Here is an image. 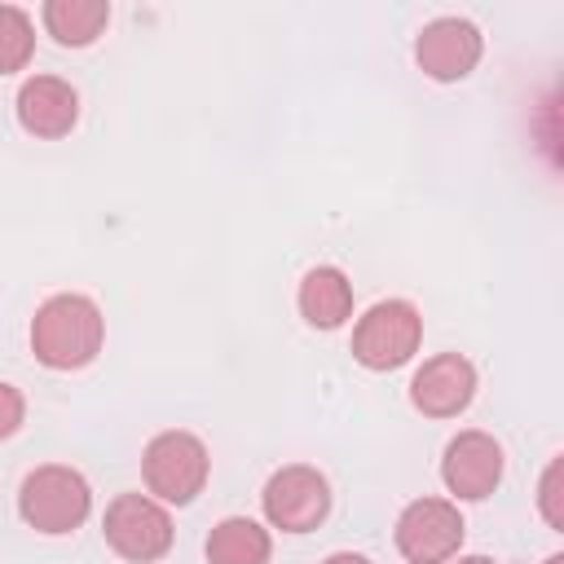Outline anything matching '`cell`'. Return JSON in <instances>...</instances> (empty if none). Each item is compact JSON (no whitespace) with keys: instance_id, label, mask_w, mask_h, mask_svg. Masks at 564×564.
Listing matches in <instances>:
<instances>
[{"instance_id":"cell-1","label":"cell","mask_w":564,"mask_h":564,"mask_svg":"<svg viewBox=\"0 0 564 564\" xmlns=\"http://www.w3.org/2000/svg\"><path fill=\"white\" fill-rule=\"evenodd\" d=\"M106 344V317L97 300L79 291L48 295L31 317V352L48 370H79Z\"/></svg>"},{"instance_id":"cell-2","label":"cell","mask_w":564,"mask_h":564,"mask_svg":"<svg viewBox=\"0 0 564 564\" xmlns=\"http://www.w3.org/2000/svg\"><path fill=\"white\" fill-rule=\"evenodd\" d=\"M18 511L22 520L35 529V533H48V538H62V533H75L88 511H93V489L88 480L66 467V463H44L35 471H26L22 489H18Z\"/></svg>"},{"instance_id":"cell-3","label":"cell","mask_w":564,"mask_h":564,"mask_svg":"<svg viewBox=\"0 0 564 564\" xmlns=\"http://www.w3.org/2000/svg\"><path fill=\"white\" fill-rule=\"evenodd\" d=\"M207 471H212V458H207V445L194 436V432H159L145 454H141V476H145V489L150 498H159L163 507H189L203 485H207Z\"/></svg>"},{"instance_id":"cell-4","label":"cell","mask_w":564,"mask_h":564,"mask_svg":"<svg viewBox=\"0 0 564 564\" xmlns=\"http://www.w3.org/2000/svg\"><path fill=\"white\" fill-rule=\"evenodd\" d=\"M423 344V317L410 300H379L352 326V357L366 370H397Z\"/></svg>"},{"instance_id":"cell-5","label":"cell","mask_w":564,"mask_h":564,"mask_svg":"<svg viewBox=\"0 0 564 564\" xmlns=\"http://www.w3.org/2000/svg\"><path fill=\"white\" fill-rule=\"evenodd\" d=\"M101 533H106V546L132 564L163 560L172 551V538H176L167 507L150 494H119L101 516Z\"/></svg>"},{"instance_id":"cell-6","label":"cell","mask_w":564,"mask_h":564,"mask_svg":"<svg viewBox=\"0 0 564 564\" xmlns=\"http://www.w3.org/2000/svg\"><path fill=\"white\" fill-rule=\"evenodd\" d=\"M260 507H264V520L273 529H282V533H308L330 511V485H326V476L317 467L291 463V467H278L264 480Z\"/></svg>"},{"instance_id":"cell-7","label":"cell","mask_w":564,"mask_h":564,"mask_svg":"<svg viewBox=\"0 0 564 564\" xmlns=\"http://www.w3.org/2000/svg\"><path fill=\"white\" fill-rule=\"evenodd\" d=\"M463 516L449 498H414L401 516H397V551L410 560V564H445L458 555L463 546Z\"/></svg>"},{"instance_id":"cell-8","label":"cell","mask_w":564,"mask_h":564,"mask_svg":"<svg viewBox=\"0 0 564 564\" xmlns=\"http://www.w3.org/2000/svg\"><path fill=\"white\" fill-rule=\"evenodd\" d=\"M485 53V35L476 22L467 18H436L419 31L414 40V62L427 79H441V84H454V79H467L476 70Z\"/></svg>"},{"instance_id":"cell-9","label":"cell","mask_w":564,"mask_h":564,"mask_svg":"<svg viewBox=\"0 0 564 564\" xmlns=\"http://www.w3.org/2000/svg\"><path fill=\"white\" fill-rule=\"evenodd\" d=\"M441 480L454 498L463 502H480L498 489L502 480V445L489 436V432H458L449 445H445V458H441Z\"/></svg>"},{"instance_id":"cell-10","label":"cell","mask_w":564,"mask_h":564,"mask_svg":"<svg viewBox=\"0 0 564 564\" xmlns=\"http://www.w3.org/2000/svg\"><path fill=\"white\" fill-rule=\"evenodd\" d=\"M471 397H476V366L458 352L427 357L410 379V401L427 419H454L471 405Z\"/></svg>"},{"instance_id":"cell-11","label":"cell","mask_w":564,"mask_h":564,"mask_svg":"<svg viewBox=\"0 0 564 564\" xmlns=\"http://www.w3.org/2000/svg\"><path fill=\"white\" fill-rule=\"evenodd\" d=\"M13 110H18L22 132H31L40 141H57L79 123V93L57 75H31V79H22Z\"/></svg>"},{"instance_id":"cell-12","label":"cell","mask_w":564,"mask_h":564,"mask_svg":"<svg viewBox=\"0 0 564 564\" xmlns=\"http://www.w3.org/2000/svg\"><path fill=\"white\" fill-rule=\"evenodd\" d=\"M295 300H300V317L308 326H317V330H335V326H344L352 317V282L335 264L308 269Z\"/></svg>"},{"instance_id":"cell-13","label":"cell","mask_w":564,"mask_h":564,"mask_svg":"<svg viewBox=\"0 0 564 564\" xmlns=\"http://www.w3.org/2000/svg\"><path fill=\"white\" fill-rule=\"evenodd\" d=\"M273 538L251 516H225L207 533V564H269Z\"/></svg>"},{"instance_id":"cell-14","label":"cell","mask_w":564,"mask_h":564,"mask_svg":"<svg viewBox=\"0 0 564 564\" xmlns=\"http://www.w3.org/2000/svg\"><path fill=\"white\" fill-rule=\"evenodd\" d=\"M40 18H44V31L62 48H88L110 22V4L106 0H48Z\"/></svg>"},{"instance_id":"cell-15","label":"cell","mask_w":564,"mask_h":564,"mask_svg":"<svg viewBox=\"0 0 564 564\" xmlns=\"http://www.w3.org/2000/svg\"><path fill=\"white\" fill-rule=\"evenodd\" d=\"M35 53V22L18 4H0V75H13Z\"/></svg>"},{"instance_id":"cell-16","label":"cell","mask_w":564,"mask_h":564,"mask_svg":"<svg viewBox=\"0 0 564 564\" xmlns=\"http://www.w3.org/2000/svg\"><path fill=\"white\" fill-rule=\"evenodd\" d=\"M560 480H564V458H551L546 471H542V485H538V511L551 529H564V494H560Z\"/></svg>"},{"instance_id":"cell-17","label":"cell","mask_w":564,"mask_h":564,"mask_svg":"<svg viewBox=\"0 0 564 564\" xmlns=\"http://www.w3.org/2000/svg\"><path fill=\"white\" fill-rule=\"evenodd\" d=\"M26 419V397L13 383H0V441H9Z\"/></svg>"},{"instance_id":"cell-18","label":"cell","mask_w":564,"mask_h":564,"mask_svg":"<svg viewBox=\"0 0 564 564\" xmlns=\"http://www.w3.org/2000/svg\"><path fill=\"white\" fill-rule=\"evenodd\" d=\"M322 564H370L366 555H357V551H335V555H326Z\"/></svg>"},{"instance_id":"cell-19","label":"cell","mask_w":564,"mask_h":564,"mask_svg":"<svg viewBox=\"0 0 564 564\" xmlns=\"http://www.w3.org/2000/svg\"><path fill=\"white\" fill-rule=\"evenodd\" d=\"M454 564H494V560H489V555H458Z\"/></svg>"},{"instance_id":"cell-20","label":"cell","mask_w":564,"mask_h":564,"mask_svg":"<svg viewBox=\"0 0 564 564\" xmlns=\"http://www.w3.org/2000/svg\"><path fill=\"white\" fill-rule=\"evenodd\" d=\"M546 564H564V555H551V560H546Z\"/></svg>"}]
</instances>
